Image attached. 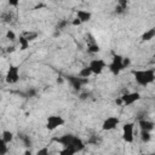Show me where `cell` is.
<instances>
[{
    "instance_id": "cell-1",
    "label": "cell",
    "mask_w": 155,
    "mask_h": 155,
    "mask_svg": "<svg viewBox=\"0 0 155 155\" xmlns=\"http://www.w3.org/2000/svg\"><path fill=\"white\" fill-rule=\"evenodd\" d=\"M59 144H62L64 147V150L61 151V154H68V155H71V154H75L78 151H80L81 149H84V142L75 134H71V133H67L59 138L56 139Z\"/></svg>"
},
{
    "instance_id": "cell-2",
    "label": "cell",
    "mask_w": 155,
    "mask_h": 155,
    "mask_svg": "<svg viewBox=\"0 0 155 155\" xmlns=\"http://www.w3.org/2000/svg\"><path fill=\"white\" fill-rule=\"evenodd\" d=\"M132 76L139 86H148L155 81V70L154 69H136L132 70Z\"/></svg>"
},
{
    "instance_id": "cell-3",
    "label": "cell",
    "mask_w": 155,
    "mask_h": 155,
    "mask_svg": "<svg viewBox=\"0 0 155 155\" xmlns=\"http://www.w3.org/2000/svg\"><path fill=\"white\" fill-rule=\"evenodd\" d=\"M108 69L111 71V74L114 75H117L120 74L121 70L125 69V64H124V57L120 56V54H114L113 58H111V62L110 64H108Z\"/></svg>"
},
{
    "instance_id": "cell-4",
    "label": "cell",
    "mask_w": 155,
    "mask_h": 155,
    "mask_svg": "<svg viewBox=\"0 0 155 155\" xmlns=\"http://www.w3.org/2000/svg\"><path fill=\"white\" fill-rule=\"evenodd\" d=\"M134 122H126L122 125V139L125 143H133L134 142Z\"/></svg>"
},
{
    "instance_id": "cell-5",
    "label": "cell",
    "mask_w": 155,
    "mask_h": 155,
    "mask_svg": "<svg viewBox=\"0 0 155 155\" xmlns=\"http://www.w3.org/2000/svg\"><path fill=\"white\" fill-rule=\"evenodd\" d=\"M88 67L91 68L93 75H99L104 71L105 68H108V64L103 58H94V59L90 61Z\"/></svg>"
},
{
    "instance_id": "cell-6",
    "label": "cell",
    "mask_w": 155,
    "mask_h": 155,
    "mask_svg": "<svg viewBox=\"0 0 155 155\" xmlns=\"http://www.w3.org/2000/svg\"><path fill=\"white\" fill-rule=\"evenodd\" d=\"M64 124H65V119L63 116H61V115H51V116L47 117L45 126H46V128L48 131H54L58 127L63 126Z\"/></svg>"
},
{
    "instance_id": "cell-7",
    "label": "cell",
    "mask_w": 155,
    "mask_h": 155,
    "mask_svg": "<svg viewBox=\"0 0 155 155\" xmlns=\"http://www.w3.org/2000/svg\"><path fill=\"white\" fill-rule=\"evenodd\" d=\"M19 76H21V74H19V68H18L17 65L11 64V65L8 67V69H7V73H6L5 80H6V82H7V84L13 85V84L18 82Z\"/></svg>"
},
{
    "instance_id": "cell-8",
    "label": "cell",
    "mask_w": 155,
    "mask_h": 155,
    "mask_svg": "<svg viewBox=\"0 0 155 155\" xmlns=\"http://www.w3.org/2000/svg\"><path fill=\"white\" fill-rule=\"evenodd\" d=\"M120 98L122 101L124 107H130V105L134 104L136 102H138L140 99V93L139 92H126Z\"/></svg>"
},
{
    "instance_id": "cell-9",
    "label": "cell",
    "mask_w": 155,
    "mask_h": 155,
    "mask_svg": "<svg viewBox=\"0 0 155 155\" xmlns=\"http://www.w3.org/2000/svg\"><path fill=\"white\" fill-rule=\"evenodd\" d=\"M119 125H120V119L117 116H108L102 124V130L103 131H113Z\"/></svg>"
},
{
    "instance_id": "cell-10",
    "label": "cell",
    "mask_w": 155,
    "mask_h": 155,
    "mask_svg": "<svg viewBox=\"0 0 155 155\" xmlns=\"http://www.w3.org/2000/svg\"><path fill=\"white\" fill-rule=\"evenodd\" d=\"M67 80L69 81L70 86L74 88V90H81V87L84 85H86L88 82V79H85V78H81V76H68Z\"/></svg>"
},
{
    "instance_id": "cell-11",
    "label": "cell",
    "mask_w": 155,
    "mask_h": 155,
    "mask_svg": "<svg viewBox=\"0 0 155 155\" xmlns=\"http://www.w3.org/2000/svg\"><path fill=\"white\" fill-rule=\"evenodd\" d=\"M85 41H86V44H87V51H88L90 53H98V52L101 51V47H99V45L97 44V41H96V39H94V36H93L92 34L88 33V34L86 35Z\"/></svg>"
},
{
    "instance_id": "cell-12",
    "label": "cell",
    "mask_w": 155,
    "mask_h": 155,
    "mask_svg": "<svg viewBox=\"0 0 155 155\" xmlns=\"http://www.w3.org/2000/svg\"><path fill=\"white\" fill-rule=\"evenodd\" d=\"M138 126L140 128V131H148V132H151L154 128H155V124L148 119H142L138 121Z\"/></svg>"
},
{
    "instance_id": "cell-13",
    "label": "cell",
    "mask_w": 155,
    "mask_h": 155,
    "mask_svg": "<svg viewBox=\"0 0 155 155\" xmlns=\"http://www.w3.org/2000/svg\"><path fill=\"white\" fill-rule=\"evenodd\" d=\"M76 17L81 21V23H87L92 18V13L87 10H78L76 11Z\"/></svg>"
},
{
    "instance_id": "cell-14",
    "label": "cell",
    "mask_w": 155,
    "mask_h": 155,
    "mask_svg": "<svg viewBox=\"0 0 155 155\" xmlns=\"http://www.w3.org/2000/svg\"><path fill=\"white\" fill-rule=\"evenodd\" d=\"M127 5H128V0H117L116 1V7H115V12L117 15L125 13L127 10Z\"/></svg>"
},
{
    "instance_id": "cell-15",
    "label": "cell",
    "mask_w": 155,
    "mask_h": 155,
    "mask_svg": "<svg viewBox=\"0 0 155 155\" xmlns=\"http://www.w3.org/2000/svg\"><path fill=\"white\" fill-rule=\"evenodd\" d=\"M154 38H155V27H153V28L145 30V31L142 34V36H140L142 41H150V40H153Z\"/></svg>"
},
{
    "instance_id": "cell-16",
    "label": "cell",
    "mask_w": 155,
    "mask_h": 155,
    "mask_svg": "<svg viewBox=\"0 0 155 155\" xmlns=\"http://www.w3.org/2000/svg\"><path fill=\"white\" fill-rule=\"evenodd\" d=\"M18 42H19V50L25 51L27 48H29V40L23 34H21L18 36Z\"/></svg>"
},
{
    "instance_id": "cell-17",
    "label": "cell",
    "mask_w": 155,
    "mask_h": 155,
    "mask_svg": "<svg viewBox=\"0 0 155 155\" xmlns=\"http://www.w3.org/2000/svg\"><path fill=\"white\" fill-rule=\"evenodd\" d=\"M1 139H2L5 143L10 144V143L13 140V133H12L11 131H8V130H5V131H2V133H1Z\"/></svg>"
},
{
    "instance_id": "cell-18",
    "label": "cell",
    "mask_w": 155,
    "mask_h": 155,
    "mask_svg": "<svg viewBox=\"0 0 155 155\" xmlns=\"http://www.w3.org/2000/svg\"><path fill=\"white\" fill-rule=\"evenodd\" d=\"M91 75H93V74H92V70H91V68H90L88 65H86V67L81 68V69H80V71H79V76L85 78V79H88Z\"/></svg>"
},
{
    "instance_id": "cell-19",
    "label": "cell",
    "mask_w": 155,
    "mask_h": 155,
    "mask_svg": "<svg viewBox=\"0 0 155 155\" xmlns=\"http://www.w3.org/2000/svg\"><path fill=\"white\" fill-rule=\"evenodd\" d=\"M140 139H142L144 143H148V142L151 139V133L148 132V131H140Z\"/></svg>"
},
{
    "instance_id": "cell-20",
    "label": "cell",
    "mask_w": 155,
    "mask_h": 155,
    "mask_svg": "<svg viewBox=\"0 0 155 155\" xmlns=\"http://www.w3.org/2000/svg\"><path fill=\"white\" fill-rule=\"evenodd\" d=\"M8 151V145L7 143H5L2 139L0 140V155H5Z\"/></svg>"
},
{
    "instance_id": "cell-21",
    "label": "cell",
    "mask_w": 155,
    "mask_h": 155,
    "mask_svg": "<svg viewBox=\"0 0 155 155\" xmlns=\"http://www.w3.org/2000/svg\"><path fill=\"white\" fill-rule=\"evenodd\" d=\"M6 39H8V40H11V41H12V40H15V39H16V34H15L11 29H8V30L6 31Z\"/></svg>"
},
{
    "instance_id": "cell-22",
    "label": "cell",
    "mask_w": 155,
    "mask_h": 155,
    "mask_svg": "<svg viewBox=\"0 0 155 155\" xmlns=\"http://www.w3.org/2000/svg\"><path fill=\"white\" fill-rule=\"evenodd\" d=\"M23 35H24L29 41H30V40H34V39L38 36V34H36V33H31V31H29V33H24Z\"/></svg>"
},
{
    "instance_id": "cell-23",
    "label": "cell",
    "mask_w": 155,
    "mask_h": 155,
    "mask_svg": "<svg viewBox=\"0 0 155 155\" xmlns=\"http://www.w3.org/2000/svg\"><path fill=\"white\" fill-rule=\"evenodd\" d=\"M23 143L25 147H30V139H29V136H21Z\"/></svg>"
},
{
    "instance_id": "cell-24",
    "label": "cell",
    "mask_w": 155,
    "mask_h": 155,
    "mask_svg": "<svg viewBox=\"0 0 155 155\" xmlns=\"http://www.w3.org/2000/svg\"><path fill=\"white\" fill-rule=\"evenodd\" d=\"M19 2H21V0H7V4L12 7H17L19 5Z\"/></svg>"
},
{
    "instance_id": "cell-25",
    "label": "cell",
    "mask_w": 155,
    "mask_h": 155,
    "mask_svg": "<svg viewBox=\"0 0 155 155\" xmlns=\"http://www.w3.org/2000/svg\"><path fill=\"white\" fill-rule=\"evenodd\" d=\"M68 24V21H61L58 24H57V28L58 29H64V27Z\"/></svg>"
},
{
    "instance_id": "cell-26",
    "label": "cell",
    "mask_w": 155,
    "mask_h": 155,
    "mask_svg": "<svg viewBox=\"0 0 155 155\" xmlns=\"http://www.w3.org/2000/svg\"><path fill=\"white\" fill-rule=\"evenodd\" d=\"M71 24H73V25H81L82 23H81V21H80L78 17H75V18L71 21Z\"/></svg>"
}]
</instances>
